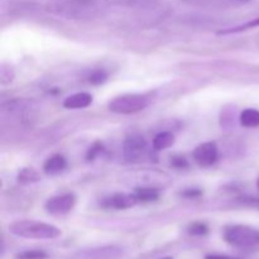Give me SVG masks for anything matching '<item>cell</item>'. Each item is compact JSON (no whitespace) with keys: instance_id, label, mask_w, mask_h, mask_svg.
I'll return each mask as SVG.
<instances>
[{"instance_id":"30bf717a","label":"cell","mask_w":259,"mask_h":259,"mask_svg":"<svg viewBox=\"0 0 259 259\" xmlns=\"http://www.w3.org/2000/svg\"><path fill=\"white\" fill-rule=\"evenodd\" d=\"M93 103V96L88 93H77L68 96L63 101L66 109H83Z\"/></svg>"},{"instance_id":"6da1fadb","label":"cell","mask_w":259,"mask_h":259,"mask_svg":"<svg viewBox=\"0 0 259 259\" xmlns=\"http://www.w3.org/2000/svg\"><path fill=\"white\" fill-rule=\"evenodd\" d=\"M9 232L18 238L35 240L56 239L61 235L57 227L35 220H17L9 225Z\"/></svg>"},{"instance_id":"5bb4252c","label":"cell","mask_w":259,"mask_h":259,"mask_svg":"<svg viewBox=\"0 0 259 259\" xmlns=\"http://www.w3.org/2000/svg\"><path fill=\"white\" fill-rule=\"evenodd\" d=\"M39 180V175L33 168H23L18 175V181L20 184H30V182H37Z\"/></svg>"},{"instance_id":"52a82bcc","label":"cell","mask_w":259,"mask_h":259,"mask_svg":"<svg viewBox=\"0 0 259 259\" xmlns=\"http://www.w3.org/2000/svg\"><path fill=\"white\" fill-rule=\"evenodd\" d=\"M194 159L201 167L212 166L218 159L217 144L214 142H206L197 146L194 151Z\"/></svg>"},{"instance_id":"7a4b0ae2","label":"cell","mask_w":259,"mask_h":259,"mask_svg":"<svg viewBox=\"0 0 259 259\" xmlns=\"http://www.w3.org/2000/svg\"><path fill=\"white\" fill-rule=\"evenodd\" d=\"M47 10L67 19L90 18L95 12V0H50Z\"/></svg>"},{"instance_id":"9c48e42d","label":"cell","mask_w":259,"mask_h":259,"mask_svg":"<svg viewBox=\"0 0 259 259\" xmlns=\"http://www.w3.org/2000/svg\"><path fill=\"white\" fill-rule=\"evenodd\" d=\"M67 166V162L66 158L61 154H55V156H51L50 158L46 159L45 164H43V171L46 175H50V176H55V175L61 174L63 169Z\"/></svg>"},{"instance_id":"e0dca14e","label":"cell","mask_w":259,"mask_h":259,"mask_svg":"<svg viewBox=\"0 0 259 259\" xmlns=\"http://www.w3.org/2000/svg\"><path fill=\"white\" fill-rule=\"evenodd\" d=\"M14 80V71L10 66L2 65V68H0V82L2 85H8L12 81Z\"/></svg>"},{"instance_id":"7402d4cb","label":"cell","mask_w":259,"mask_h":259,"mask_svg":"<svg viewBox=\"0 0 259 259\" xmlns=\"http://www.w3.org/2000/svg\"><path fill=\"white\" fill-rule=\"evenodd\" d=\"M201 194H202V192L200 191V190L190 189V190H187V191L184 192V196H186V197H197V196H200Z\"/></svg>"},{"instance_id":"cb8c5ba5","label":"cell","mask_w":259,"mask_h":259,"mask_svg":"<svg viewBox=\"0 0 259 259\" xmlns=\"http://www.w3.org/2000/svg\"><path fill=\"white\" fill-rule=\"evenodd\" d=\"M247 202H248V204L254 205V206L259 207V199H249V200H247Z\"/></svg>"},{"instance_id":"3957f363","label":"cell","mask_w":259,"mask_h":259,"mask_svg":"<svg viewBox=\"0 0 259 259\" xmlns=\"http://www.w3.org/2000/svg\"><path fill=\"white\" fill-rule=\"evenodd\" d=\"M223 238L228 244L242 249H250L259 245V230L249 225H229L224 229Z\"/></svg>"},{"instance_id":"44dd1931","label":"cell","mask_w":259,"mask_h":259,"mask_svg":"<svg viewBox=\"0 0 259 259\" xmlns=\"http://www.w3.org/2000/svg\"><path fill=\"white\" fill-rule=\"evenodd\" d=\"M172 164H174L175 167H177V168H185V167L189 166V163H187L185 157H175V158L172 159Z\"/></svg>"},{"instance_id":"ffe728a7","label":"cell","mask_w":259,"mask_h":259,"mask_svg":"<svg viewBox=\"0 0 259 259\" xmlns=\"http://www.w3.org/2000/svg\"><path fill=\"white\" fill-rule=\"evenodd\" d=\"M101 148H103V146H101V143H99V142H96L93 147H90V149L88 151V154H86V158H88V161H93V159L95 158L99 153H100Z\"/></svg>"},{"instance_id":"ac0fdd59","label":"cell","mask_w":259,"mask_h":259,"mask_svg":"<svg viewBox=\"0 0 259 259\" xmlns=\"http://www.w3.org/2000/svg\"><path fill=\"white\" fill-rule=\"evenodd\" d=\"M47 254L42 250H27L17 255V259H46Z\"/></svg>"},{"instance_id":"8992f818","label":"cell","mask_w":259,"mask_h":259,"mask_svg":"<svg viewBox=\"0 0 259 259\" xmlns=\"http://www.w3.org/2000/svg\"><path fill=\"white\" fill-rule=\"evenodd\" d=\"M76 204V197L73 194H63L58 196L51 197L45 205V209L48 214L61 217L66 215L73 209Z\"/></svg>"},{"instance_id":"7c38bea8","label":"cell","mask_w":259,"mask_h":259,"mask_svg":"<svg viewBox=\"0 0 259 259\" xmlns=\"http://www.w3.org/2000/svg\"><path fill=\"white\" fill-rule=\"evenodd\" d=\"M240 124L245 128H255L259 126V110L255 109H245L240 114Z\"/></svg>"},{"instance_id":"d6986e66","label":"cell","mask_w":259,"mask_h":259,"mask_svg":"<svg viewBox=\"0 0 259 259\" xmlns=\"http://www.w3.org/2000/svg\"><path fill=\"white\" fill-rule=\"evenodd\" d=\"M106 78H108V75H106V72L104 70H96L94 71L93 73L90 75V77H89V81H90L93 85H100V83L105 82Z\"/></svg>"},{"instance_id":"ba28073f","label":"cell","mask_w":259,"mask_h":259,"mask_svg":"<svg viewBox=\"0 0 259 259\" xmlns=\"http://www.w3.org/2000/svg\"><path fill=\"white\" fill-rule=\"evenodd\" d=\"M106 206L113 207V209L118 210H125L131 209L134 205L138 204V199H137L136 194L128 195V194H116L114 196H111L110 199L106 200Z\"/></svg>"},{"instance_id":"5b68a950","label":"cell","mask_w":259,"mask_h":259,"mask_svg":"<svg viewBox=\"0 0 259 259\" xmlns=\"http://www.w3.org/2000/svg\"><path fill=\"white\" fill-rule=\"evenodd\" d=\"M148 146L146 139L139 134H132L125 139L123 144V154L126 162L138 163L147 157Z\"/></svg>"},{"instance_id":"4fadbf2b","label":"cell","mask_w":259,"mask_h":259,"mask_svg":"<svg viewBox=\"0 0 259 259\" xmlns=\"http://www.w3.org/2000/svg\"><path fill=\"white\" fill-rule=\"evenodd\" d=\"M136 196L139 202H152L158 200L159 192L151 187H142V189H137Z\"/></svg>"},{"instance_id":"d4e9b609","label":"cell","mask_w":259,"mask_h":259,"mask_svg":"<svg viewBox=\"0 0 259 259\" xmlns=\"http://www.w3.org/2000/svg\"><path fill=\"white\" fill-rule=\"evenodd\" d=\"M161 259H174L172 257H163V258H161Z\"/></svg>"},{"instance_id":"603a6c76","label":"cell","mask_w":259,"mask_h":259,"mask_svg":"<svg viewBox=\"0 0 259 259\" xmlns=\"http://www.w3.org/2000/svg\"><path fill=\"white\" fill-rule=\"evenodd\" d=\"M205 259H239V258H234V257H229V255H224V254H207Z\"/></svg>"},{"instance_id":"8fae6325","label":"cell","mask_w":259,"mask_h":259,"mask_svg":"<svg viewBox=\"0 0 259 259\" xmlns=\"http://www.w3.org/2000/svg\"><path fill=\"white\" fill-rule=\"evenodd\" d=\"M175 144V136L169 132H162L157 134L153 139V149L154 151H164Z\"/></svg>"},{"instance_id":"9a60e30c","label":"cell","mask_w":259,"mask_h":259,"mask_svg":"<svg viewBox=\"0 0 259 259\" xmlns=\"http://www.w3.org/2000/svg\"><path fill=\"white\" fill-rule=\"evenodd\" d=\"M187 233L190 235H194V237H204V235H206L209 233V228L204 223H192L187 228Z\"/></svg>"},{"instance_id":"2e32d148","label":"cell","mask_w":259,"mask_h":259,"mask_svg":"<svg viewBox=\"0 0 259 259\" xmlns=\"http://www.w3.org/2000/svg\"><path fill=\"white\" fill-rule=\"evenodd\" d=\"M254 27H259V18L257 19L252 20V22L247 23L244 25H239V27H234V28H229V29H225V30H220L218 34H229V33H239L243 32V30H248L250 28H254Z\"/></svg>"},{"instance_id":"277c9868","label":"cell","mask_w":259,"mask_h":259,"mask_svg":"<svg viewBox=\"0 0 259 259\" xmlns=\"http://www.w3.org/2000/svg\"><path fill=\"white\" fill-rule=\"evenodd\" d=\"M149 104V98L142 94H124L116 96L109 103V110L116 114H134L146 109Z\"/></svg>"},{"instance_id":"4316f807","label":"cell","mask_w":259,"mask_h":259,"mask_svg":"<svg viewBox=\"0 0 259 259\" xmlns=\"http://www.w3.org/2000/svg\"><path fill=\"white\" fill-rule=\"evenodd\" d=\"M240 2H248V0H240Z\"/></svg>"},{"instance_id":"484cf974","label":"cell","mask_w":259,"mask_h":259,"mask_svg":"<svg viewBox=\"0 0 259 259\" xmlns=\"http://www.w3.org/2000/svg\"><path fill=\"white\" fill-rule=\"evenodd\" d=\"M257 187H258V190H259V179L257 180Z\"/></svg>"}]
</instances>
